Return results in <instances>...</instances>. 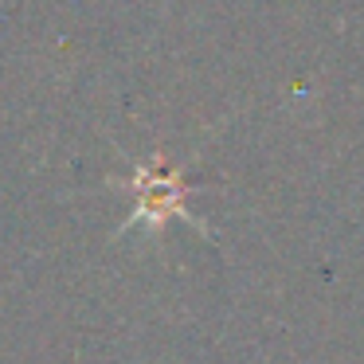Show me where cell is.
<instances>
[{"label": "cell", "mask_w": 364, "mask_h": 364, "mask_svg": "<svg viewBox=\"0 0 364 364\" xmlns=\"http://www.w3.org/2000/svg\"><path fill=\"white\" fill-rule=\"evenodd\" d=\"M126 188L134 196V204H129V215L122 223V231H129L134 223L157 228V223L173 220V215H181V220L196 223L200 231H208V223L188 208V188H192L188 176L165 153H153L149 161H134V173H129Z\"/></svg>", "instance_id": "obj_1"}]
</instances>
